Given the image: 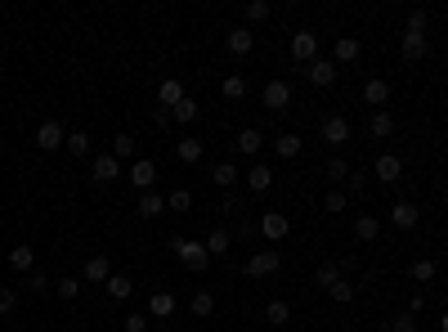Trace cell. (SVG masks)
I'll use <instances>...</instances> for the list:
<instances>
[{
	"mask_svg": "<svg viewBox=\"0 0 448 332\" xmlns=\"http://www.w3.org/2000/svg\"><path fill=\"white\" fill-rule=\"evenodd\" d=\"M274 148H278V157H296L301 153V135H278V144H274Z\"/></svg>",
	"mask_w": 448,
	"mask_h": 332,
	"instance_id": "b9f144b4",
	"label": "cell"
},
{
	"mask_svg": "<svg viewBox=\"0 0 448 332\" xmlns=\"http://www.w3.org/2000/svg\"><path fill=\"white\" fill-rule=\"evenodd\" d=\"M179 99H184V85H179L175 77H166V81L157 85V103H161V108H175Z\"/></svg>",
	"mask_w": 448,
	"mask_h": 332,
	"instance_id": "ac0fdd59",
	"label": "cell"
},
{
	"mask_svg": "<svg viewBox=\"0 0 448 332\" xmlns=\"http://www.w3.org/2000/svg\"><path fill=\"white\" fill-rule=\"evenodd\" d=\"M197 112H202V108H197V99H193V94H184V99H179L175 108H170V117L188 126V121H197Z\"/></svg>",
	"mask_w": 448,
	"mask_h": 332,
	"instance_id": "4316f807",
	"label": "cell"
},
{
	"mask_svg": "<svg viewBox=\"0 0 448 332\" xmlns=\"http://www.w3.org/2000/svg\"><path fill=\"white\" fill-rule=\"evenodd\" d=\"M265 18H269V5H265V0H251V5H247V23H265Z\"/></svg>",
	"mask_w": 448,
	"mask_h": 332,
	"instance_id": "ee69618b",
	"label": "cell"
},
{
	"mask_svg": "<svg viewBox=\"0 0 448 332\" xmlns=\"http://www.w3.org/2000/svg\"><path fill=\"white\" fill-rule=\"evenodd\" d=\"M85 279H90V283H108L112 279V261L103 252H94L90 261H85Z\"/></svg>",
	"mask_w": 448,
	"mask_h": 332,
	"instance_id": "5bb4252c",
	"label": "cell"
},
{
	"mask_svg": "<svg viewBox=\"0 0 448 332\" xmlns=\"http://www.w3.org/2000/svg\"><path fill=\"white\" fill-rule=\"evenodd\" d=\"M148 315H152V319H170V315H175V297H170V292H152Z\"/></svg>",
	"mask_w": 448,
	"mask_h": 332,
	"instance_id": "7402d4cb",
	"label": "cell"
},
{
	"mask_svg": "<svg viewBox=\"0 0 448 332\" xmlns=\"http://www.w3.org/2000/svg\"><path fill=\"white\" fill-rule=\"evenodd\" d=\"M368 135H373V139H390V135H395V117H390L386 108H377L373 117H368Z\"/></svg>",
	"mask_w": 448,
	"mask_h": 332,
	"instance_id": "9a60e30c",
	"label": "cell"
},
{
	"mask_svg": "<svg viewBox=\"0 0 448 332\" xmlns=\"http://www.w3.org/2000/svg\"><path fill=\"white\" fill-rule=\"evenodd\" d=\"M175 157H179V162H202V139L184 135V139L175 144Z\"/></svg>",
	"mask_w": 448,
	"mask_h": 332,
	"instance_id": "603a6c76",
	"label": "cell"
},
{
	"mask_svg": "<svg viewBox=\"0 0 448 332\" xmlns=\"http://www.w3.org/2000/svg\"><path fill=\"white\" fill-rule=\"evenodd\" d=\"M211 180H215V184H220L224 193H229V184L238 180V166H233V162H215V166H211Z\"/></svg>",
	"mask_w": 448,
	"mask_h": 332,
	"instance_id": "1f68e13d",
	"label": "cell"
},
{
	"mask_svg": "<svg viewBox=\"0 0 448 332\" xmlns=\"http://www.w3.org/2000/svg\"><path fill=\"white\" fill-rule=\"evenodd\" d=\"M323 207H328L332 216H341L350 207V198H346V189H328V198H323Z\"/></svg>",
	"mask_w": 448,
	"mask_h": 332,
	"instance_id": "e575fe53",
	"label": "cell"
},
{
	"mask_svg": "<svg viewBox=\"0 0 448 332\" xmlns=\"http://www.w3.org/2000/svg\"><path fill=\"white\" fill-rule=\"evenodd\" d=\"M18 310V292L14 288H0V315H14Z\"/></svg>",
	"mask_w": 448,
	"mask_h": 332,
	"instance_id": "f6af8a7d",
	"label": "cell"
},
{
	"mask_svg": "<svg viewBox=\"0 0 448 332\" xmlns=\"http://www.w3.org/2000/svg\"><path fill=\"white\" fill-rule=\"evenodd\" d=\"M130 184H135V189H144V193H152V184H157V162L139 157V162L130 166Z\"/></svg>",
	"mask_w": 448,
	"mask_h": 332,
	"instance_id": "52a82bcc",
	"label": "cell"
},
{
	"mask_svg": "<svg viewBox=\"0 0 448 332\" xmlns=\"http://www.w3.org/2000/svg\"><path fill=\"white\" fill-rule=\"evenodd\" d=\"M166 207L170 211H188V207H193V193H188V189H175V193L166 198Z\"/></svg>",
	"mask_w": 448,
	"mask_h": 332,
	"instance_id": "7bdbcfd3",
	"label": "cell"
},
{
	"mask_svg": "<svg viewBox=\"0 0 448 332\" xmlns=\"http://www.w3.org/2000/svg\"><path fill=\"white\" fill-rule=\"evenodd\" d=\"M328 297H332V301H337V306H346V301H355V283H346V279H337V283H332V288H328Z\"/></svg>",
	"mask_w": 448,
	"mask_h": 332,
	"instance_id": "d590c367",
	"label": "cell"
},
{
	"mask_svg": "<svg viewBox=\"0 0 448 332\" xmlns=\"http://www.w3.org/2000/svg\"><path fill=\"white\" fill-rule=\"evenodd\" d=\"M296 332H301V328H296Z\"/></svg>",
	"mask_w": 448,
	"mask_h": 332,
	"instance_id": "f5cc1de1",
	"label": "cell"
},
{
	"mask_svg": "<svg viewBox=\"0 0 448 332\" xmlns=\"http://www.w3.org/2000/svg\"><path fill=\"white\" fill-rule=\"evenodd\" d=\"M287 50H292V59H296V63H314V59H319V36H314V32H296Z\"/></svg>",
	"mask_w": 448,
	"mask_h": 332,
	"instance_id": "5b68a950",
	"label": "cell"
},
{
	"mask_svg": "<svg viewBox=\"0 0 448 332\" xmlns=\"http://www.w3.org/2000/svg\"><path fill=\"white\" fill-rule=\"evenodd\" d=\"M310 81L314 85H332V81H337V63H332V59H314L310 63Z\"/></svg>",
	"mask_w": 448,
	"mask_h": 332,
	"instance_id": "ffe728a7",
	"label": "cell"
},
{
	"mask_svg": "<svg viewBox=\"0 0 448 332\" xmlns=\"http://www.w3.org/2000/svg\"><path fill=\"white\" fill-rule=\"evenodd\" d=\"M112 157H117V162L135 157V135H117V139H112Z\"/></svg>",
	"mask_w": 448,
	"mask_h": 332,
	"instance_id": "836d02e7",
	"label": "cell"
},
{
	"mask_svg": "<svg viewBox=\"0 0 448 332\" xmlns=\"http://www.w3.org/2000/svg\"><path fill=\"white\" fill-rule=\"evenodd\" d=\"M386 99H390V85L381 81V77H368V81H364V103H373V108H381Z\"/></svg>",
	"mask_w": 448,
	"mask_h": 332,
	"instance_id": "d6986e66",
	"label": "cell"
},
{
	"mask_svg": "<svg viewBox=\"0 0 448 332\" xmlns=\"http://www.w3.org/2000/svg\"><path fill=\"white\" fill-rule=\"evenodd\" d=\"M377 234H381V220H377V216H359V220H355V238L373 243Z\"/></svg>",
	"mask_w": 448,
	"mask_h": 332,
	"instance_id": "f1b7e54d",
	"label": "cell"
},
{
	"mask_svg": "<svg viewBox=\"0 0 448 332\" xmlns=\"http://www.w3.org/2000/svg\"><path fill=\"white\" fill-rule=\"evenodd\" d=\"M265 319H269V324H292V306L287 301H269V306H265Z\"/></svg>",
	"mask_w": 448,
	"mask_h": 332,
	"instance_id": "4dcf8cb0",
	"label": "cell"
},
{
	"mask_svg": "<svg viewBox=\"0 0 448 332\" xmlns=\"http://www.w3.org/2000/svg\"><path fill=\"white\" fill-rule=\"evenodd\" d=\"M260 99H265V108H269V112H287L292 108V85L287 81H269Z\"/></svg>",
	"mask_w": 448,
	"mask_h": 332,
	"instance_id": "277c9868",
	"label": "cell"
},
{
	"mask_svg": "<svg viewBox=\"0 0 448 332\" xmlns=\"http://www.w3.org/2000/svg\"><path fill=\"white\" fill-rule=\"evenodd\" d=\"M390 332H417V319H413V315H399V319H390Z\"/></svg>",
	"mask_w": 448,
	"mask_h": 332,
	"instance_id": "bcb514c9",
	"label": "cell"
},
{
	"mask_svg": "<svg viewBox=\"0 0 448 332\" xmlns=\"http://www.w3.org/2000/svg\"><path fill=\"white\" fill-rule=\"evenodd\" d=\"M161 211H166V198H157V193H139V216H144V220H157Z\"/></svg>",
	"mask_w": 448,
	"mask_h": 332,
	"instance_id": "d4e9b609",
	"label": "cell"
},
{
	"mask_svg": "<svg viewBox=\"0 0 448 332\" xmlns=\"http://www.w3.org/2000/svg\"><path fill=\"white\" fill-rule=\"evenodd\" d=\"M426 54V9H413L408 14V32H404V59L417 63Z\"/></svg>",
	"mask_w": 448,
	"mask_h": 332,
	"instance_id": "6da1fadb",
	"label": "cell"
},
{
	"mask_svg": "<svg viewBox=\"0 0 448 332\" xmlns=\"http://www.w3.org/2000/svg\"><path fill=\"white\" fill-rule=\"evenodd\" d=\"M260 144H265V139H260V130H256V126H247V130H238V153H247V157H256V153H260Z\"/></svg>",
	"mask_w": 448,
	"mask_h": 332,
	"instance_id": "44dd1931",
	"label": "cell"
},
{
	"mask_svg": "<svg viewBox=\"0 0 448 332\" xmlns=\"http://www.w3.org/2000/svg\"><path fill=\"white\" fill-rule=\"evenodd\" d=\"M27 292H36V297H41V292H50V283H45V274H27Z\"/></svg>",
	"mask_w": 448,
	"mask_h": 332,
	"instance_id": "7dc6e473",
	"label": "cell"
},
{
	"mask_svg": "<svg viewBox=\"0 0 448 332\" xmlns=\"http://www.w3.org/2000/svg\"><path fill=\"white\" fill-rule=\"evenodd\" d=\"M278 270H283L278 252H251L247 256V274H251V279H269V274H278Z\"/></svg>",
	"mask_w": 448,
	"mask_h": 332,
	"instance_id": "3957f363",
	"label": "cell"
},
{
	"mask_svg": "<svg viewBox=\"0 0 448 332\" xmlns=\"http://www.w3.org/2000/svg\"><path fill=\"white\" fill-rule=\"evenodd\" d=\"M63 139H68V135H63V126H59L54 117H45L41 130H36V144H41L45 153H54V148H63Z\"/></svg>",
	"mask_w": 448,
	"mask_h": 332,
	"instance_id": "8992f818",
	"label": "cell"
},
{
	"mask_svg": "<svg viewBox=\"0 0 448 332\" xmlns=\"http://www.w3.org/2000/svg\"><path fill=\"white\" fill-rule=\"evenodd\" d=\"M229 243H233V238H229L224 229H211V234H206V252H211V256H224Z\"/></svg>",
	"mask_w": 448,
	"mask_h": 332,
	"instance_id": "8d00e7d4",
	"label": "cell"
},
{
	"mask_svg": "<svg viewBox=\"0 0 448 332\" xmlns=\"http://www.w3.org/2000/svg\"><path fill=\"white\" fill-rule=\"evenodd\" d=\"M328 180L337 184V180H350V162L346 157H328Z\"/></svg>",
	"mask_w": 448,
	"mask_h": 332,
	"instance_id": "60d3db41",
	"label": "cell"
},
{
	"mask_svg": "<svg viewBox=\"0 0 448 332\" xmlns=\"http://www.w3.org/2000/svg\"><path fill=\"white\" fill-rule=\"evenodd\" d=\"M152 121H157V126H170L175 117H170V108H152Z\"/></svg>",
	"mask_w": 448,
	"mask_h": 332,
	"instance_id": "681fc988",
	"label": "cell"
},
{
	"mask_svg": "<svg viewBox=\"0 0 448 332\" xmlns=\"http://www.w3.org/2000/svg\"><path fill=\"white\" fill-rule=\"evenodd\" d=\"M224 45H229V54H238V59H242V54L256 50V32H251V27H233V32L224 36Z\"/></svg>",
	"mask_w": 448,
	"mask_h": 332,
	"instance_id": "ba28073f",
	"label": "cell"
},
{
	"mask_svg": "<svg viewBox=\"0 0 448 332\" xmlns=\"http://www.w3.org/2000/svg\"><path fill=\"white\" fill-rule=\"evenodd\" d=\"M54 292H59L63 301H76V297H81V279H72V274H68V279L54 283Z\"/></svg>",
	"mask_w": 448,
	"mask_h": 332,
	"instance_id": "f35d334b",
	"label": "cell"
},
{
	"mask_svg": "<svg viewBox=\"0 0 448 332\" xmlns=\"http://www.w3.org/2000/svg\"><path fill=\"white\" fill-rule=\"evenodd\" d=\"M247 189H251V193H269V189H274V171L265 162H256L251 171H247Z\"/></svg>",
	"mask_w": 448,
	"mask_h": 332,
	"instance_id": "4fadbf2b",
	"label": "cell"
},
{
	"mask_svg": "<svg viewBox=\"0 0 448 332\" xmlns=\"http://www.w3.org/2000/svg\"><path fill=\"white\" fill-rule=\"evenodd\" d=\"M103 292H108V297H112V301H126V297H130V292H135V283H130V279H126V274H112V279H108V283H103Z\"/></svg>",
	"mask_w": 448,
	"mask_h": 332,
	"instance_id": "cb8c5ba5",
	"label": "cell"
},
{
	"mask_svg": "<svg viewBox=\"0 0 448 332\" xmlns=\"http://www.w3.org/2000/svg\"><path fill=\"white\" fill-rule=\"evenodd\" d=\"M63 148H68L72 157H85V153H90V135H85V130H72V135L63 139Z\"/></svg>",
	"mask_w": 448,
	"mask_h": 332,
	"instance_id": "d6a6232c",
	"label": "cell"
},
{
	"mask_svg": "<svg viewBox=\"0 0 448 332\" xmlns=\"http://www.w3.org/2000/svg\"><path fill=\"white\" fill-rule=\"evenodd\" d=\"M337 279H341V265H337V261H323V265H319V288H332Z\"/></svg>",
	"mask_w": 448,
	"mask_h": 332,
	"instance_id": "ab89813d",
	"label": "cell"
},
{
	"mask_svg": "<svg viewBox=\"0 0 448 332\" xmlns=\"http://www.w3.org/2000/svg\"><path fill=\"white\" fill-rule=\"evenodd\" d=\"M323 139H328V144H346L350 139V121L346 117H328L323 121Z\"/></svg>",
	"mask_w": 448,
	"mask_h": 332,
	"instance_id": "e0dca14e",
	"label": "cell"
},
{
	"mask_svg": "<svg viewBox=\"0 0 448 332\" xmlns=\"http://www.w3.org/2000/svg\"><path fill=\"white\" fill-rule=\"evenodd\" d=\"M112 180H121V162L112 153H99L94 157V184H112Z\"/></svg>",
	"mask_w": 448,
	"mask_h": 332,
	"instance_id": "30bf717a",
	"label": "cell"
},
{
	"mask_svg": "<svg viewBox=\"0 0 448 332\" xmlns=\"http://www.w3.org/2000/svg\"><path fill=\"white\" fill-rule=\"evenodd\" d=\"M390 220H395V229H417L422 211H417L413 202H395V207H390Z\"/></svg>",
	"mask_w": 448,
	"mask_h": 332,
	"instance_id": "7c38bea8",
	"label": "cell"
},
{
	"mask_svg": "<svg viewBox=\"0 0 448 332\" xmlns=\"http://www.w3.org/2000/svg\"><path fill=\"white\" fill-rule=\"evenodd\" d=\"M9 265H14V270H23V274H32V265H36V252L23 243V247H14V252H9Z\"/></svg>",
	"mask_w": 448,
	"mask_h": 332,
	"instance_id": "f546056e",
	"label": "cell"
},
{
	"mask_svg": "<svg viewBox=\"0 0 448 332\" xmlns=\"http://www.w3.org/2000/svg\"><path fill=\"white\" fill-rule=\"evenodd\" d=\"M359 59V41L355 36H337V45H332V63H355Z\"/></svg>",
	"mask_w": 448,
	"mask_h": 332,
	"instance_id": "2e32d148",
	"label": "cell"
},
{
	"mask_svg": "<svg viewBox=\"0 0 448 332\" xmlns=\"http://www.w3.org/2000/svg\"><path fill=\"white\" fill-rule=\"evenodd\" d=\"M157 332H170V328H157Z\"/></svg>",
	"mask_w": 448,
	"mask_h": 332,
	"instance_id": "816d5d0a",
	"label": "cell"
},
{
	"mask_svg": "<svg viewBox=\"0 0 448 332\" xmlns=\"http://www.w3.org/2000/svg\"><path fill=\"white\" fill-rule=\"evenodd\" d=\"M188 310H193L197 319H206V315H215V292H193V301H188Z\"/></svg>",
	"mask_w": 448,
	"mask_h": 332,
	"instance_id": "484cf974",
	"label": "cell"
},
{
	"mask_svg": "<svg viewBox=\"0 0 448 332\" xmlns=\"http://www.w3.org/2000/svg\"><path fill=\"white\" fill-rule=\"evenodd\" d=\"M287 229H292V225H287V216H283V211H265V216H260V234H265L269 243L287 238Z\"/></svg>",
	"mask_w": 448,
	"mask_h": 332,
	"instance_id": "9c48e42d",
	"label": "cell"
},
{
	"mask_svg": "<svg viewBox=\"0 0 448 332\" xmlns=\"http://www.w3.org/2000/svg\"><path fill=\"white\" fill-rule=\"evenodd\" d=\"M126 332H148V315H130L126 319Z\"/></svg>",
	"mask_w": 448,
	"mask_h": 332,
	"instance_id": "c3c4849f",
	"label": "cell"
},
{
	"mask_svg": "<svg viewBox=\"0 0 448 332\" xmlns=\"http://www.w3.org/2000/svg\"><path fill=\"white\" fill-rule=\"evenodd\" d=\"M373 171H377V180H381V184H395V180L404 175V157H395V153H381Z\"/></svg>",
	"mask_w": 448,
	"mask_h": 332,
	"instance_id": "8fae6325",
	"label": "cell"
},
{
	"mask_svg": "<svg viewBox=\"0 0 448 332\" xmlns=\"http://www.w3.org/2000/svg\"><path fill=\"white\" fill-rule=\"evenodd\" d=\"M170 247H175V256L188 265V270H206V265H211V252H206V243H197V238H175Z\"/></svg>",
	"mask_w": 448,
	"mask_h": 332,
	"instance_id": "7a4b0ae2",
	"label": "cell"
},
{
	"mask_svg": "<svg viewBox=\"0 0 448 332\" xmlns=\"http://www.w3.org/2000/svg\"><path fill=\"white\" fill-rule=\"evenodd\" d=\"M435 274H440V265H435V261H413V279L417 283H435Z\"/></svg>",
	"mask_w": 448,
	"mask_h": 332,
	"instance_id": "74e56055",
	"label": "cell"
},
{
	"mask_svg": "<svg viewBox=\"0 0 448 332\" xmlns=\"http://www.w3.org/2000/svg\"><path fill=\"white\" fill-rule=\"evenodd\" d=\"M220 94H224L229 103H242V99H247V81H242V77H238V72H233V77H224Z\"/></svg>",
	"mask_w": 448,
	"mask_h": 332,
	"instance_id": "83f0119b",
	"label": "cell"
},
{
	"mask_svg": "<svg viewBox=\"0 0 448 332\" xmlns=\"http://www.w3.org/2000/svg\"><path fill=\"white\" fill-rule=\"evenodd\" d=\"M440 328H444V332H448V315H444V319H440Z\"/></svg>",
	"mask_w": 448,
	"mask_h": 332,
	"instance_id": "f907efd6",
	"label": "cell"
}]
</instances>
